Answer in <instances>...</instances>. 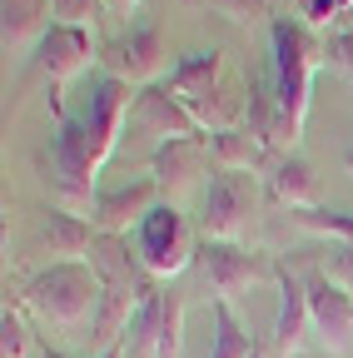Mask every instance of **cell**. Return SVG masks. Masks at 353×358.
<instances>
[{
    "instance_id": "1",
    "label": "cell",
    "mask_w": 353,
    "mask_h": 358,
    "mask_svg": "<svg viewBox=\"0 0 353 358\" xmlns=\"http://www.w3.org/2000/svg\"><path fill=\"white\" fill-rule=\"evenodd\" d=\"M129 85L115 75H90L80 110H65L60 90L50 85V110H55V134H50V169H55V194L65 199L60 209L80 214L85 204H95L100 169L120 145V129L129 120Z\"/></svg>"
},
{
    "instance_id": "2",
    "label": "cell",
    "mask_w": 353,
    "mask_h": 358,
    "mask_svg": "<svg viewBox=\"0 0 353 358\" xmlns=\"http://www.w3.org/2000/svg\"><path fill=\"white\" fill-rule=\"evenodd\" d=\"M269 55H274V90H279V110H284V134H279V155H294L308 124V100H314V70L324 65V40L319 30H308L294 10L269 20Z\"/></svg>"
},
{
    "instance_id": "3",
    "label": "cell",
    "mask_w": 353,
    "mask_h": 358,
    "mask_svg": "<svg viewBox=\"0 0 353 358\" xmlns=\"http://www.w3.org/2000/svg\"><path fill=\"white\" fill-rule=\"evenodd\" d=\"M25 308L35 313L40 324H50L60 334H80L85 324L95 329V313H100V299H105V284L90 268V259H55L50 268L25 284Z\"/></svg>"
},
{
    "instance_id": "4",
    "label": "cell",
    "mask_w": 353,
    "mask_h": 358,
    "mask_svg": "<svg viewBox=\"0 0 353 358\" xmlns=\"http://www.w3.org/2000/svg\"><path fill=\"white\" fill-rule=\"evenodd\" d=\"M259 174L254 169H214L209 185H204V214H199V229L204 239H234L254 224L259 214Z\"/></svg>"
},
{
    "instance_id": "5",
    "label": "cell",
    "mask_w": 353,
    "mask_h": 358,
    "mask_svg": "<svg viewBox=\"0 0 353 358\" xmlns=\"http://www.w3.org/2000/svg\"><path fill=\"white\" fill-rule=\"evenodd\" d=\"M135 254H140V264L150 268V274L164 284V279H174V274H185V268L194 264V249H199V239L189 234V224H185V214L174 209L169 199H159L150 214H145V224L135 234Z\"/></svg>"
},
{
    "instance_id": "6",
    "label": "cell",
    "mask_w": 353,
    "mask_h": 358,
    "mask_svg": "<svg viewBox=\"0 0 353 358\" xmlns=\"http://www.w3.org/2000/svg\"><path fill=\"white\" fill-rule=\"evenodd\" d=\"M164 60H169L164 30H159L145 10L129 20V30H124L120 40H110V45H105V55H100L105 75H115V80H124V85H140V90H145V85H159Z\"/></svg>"
},
{
    "instance_id": "7",
    "label": "cell",
    "mask_w": 353,
    "mask_h": 358,
    "mask_svg": "<svg viewBox=\"0 0 353 358\" xmlns=\"http://www.w3.org/2000/svg\"><path fill=\"white\" fill-rule=\"evenodd\" d=\"M194 264H199L204 284L214 289V299H229V303L239 294H249L259 279H274V264L244 244H234V239H199Z\"/></svg>"
},
{
    "instance_id": "8",
    "label": "cell",
    "mask_w": 353,
    "mask_h": 358,
    "mask_svg": "<svg viewBox=\"0 0 353 358\" xmlns=\"http://www.w3.org/2000/svg\"><path fill=\"white\" fill-rule=\"evenodd\" d=\"M308 284V313H314V334L324 338L329 353H353V294L333 284L324 268L303 274Z\"/></svg>"
},
{
    "instance_id": "9",
    "label": "cell",
    "mask_w": 353,
    "mask_h": 358,
    "mask_svg": "<svg viewBox=\"0 0 353 358\" xmlns=\"http://www.w3.org/2000/svg\"><path fill=\"white\" fill-rule=\"evenodd\" d=\"M159 199L164 194H159L154 179H129V185H115V189H95L90 219H95L100 234H135Z\"/></svg>"
},
{
    "instance_id": "10",
    "label": "cell",
    "mask_w": 353,
    "mask_h": 358,
    "mask_svg": "<svg viewBox=\"0 0 353 358\" xmlns=\"http://www.w3.org/2000/svg\"><path fill=\"white\" fill-rule=\"evenodd\" d=\"M129 129H145V134H159V140H199V120L169 95V85H145L135 90V105H129Z\"/></svg>"
},
{
    "instance_id": "11",
    "label": "cell",
    "mask_w": 353,
    "mask_h": 358,
    "mask_svg": "<svg viewBox=\"0 0 353 358\" xmlns=\"http://www.w3.org/2000/svg\"><path fill=\"white\" fill-rule=\"evenodd\" d=\"M95 50H100L95 30H85V25H50L45 40L35 45V70L50 75V85L60 90L70 75H80L90 60H100Z\"/></svg>"
},
{
    "instance_id": "12",
    "label": "cell",
    "mask_w": 353,
    "mask_h": 358,
    "mask_svg": "<svg viewBox=\"0 0 353 358\" xmlns=\"http://www.w3.org/2000/svg\"><path fill=\"white\" fill-rule=\"evenodd\" d=\"M274 289H279V319H274V353L294 358L308 334H314V313H308V284L289 264H274Z\"/></svg>"
},
{
    "instance_id": "13",
    "label": "cell",
    "mask_w": 353,
    "mask_h": 358,
    "mask_svg": "<svg viewBox=\"0 0 353 358\" xmlns=\"http://www.w3.org/2000/svg\"><path fill=\"white\" fill-rule=\"evenodd\" d=\"M209 164H214L209 134H199V140H159V150L150 155V179L159 185V194H180Z\"/></svg>"
},
{
    "instance_id": "14",
    "label": "cell",
    "mask_w": 353,
    "mask_h": 358,
    "mask_svg": "<svg viewBox=\"0 0 353 358\" xmlns=\"http://www.w3.org/2000/svg\"><path fill=\"white\" fill-rule=\"evenodd\" d=\"M224 80H229V75H224V55H219L214 45H209V50L185 55V60H174V65H169V75H164L169 95L180 100L185 110H189V105H199V100H209Z\"/></svg>"
},
{
    "instance_id": "15",
    "label": "cell",
    "mask_w": 353,
    "mask_h": 358,
    "mask_svg": "<svg viewBox=\"0 0 353 358\" xmlns=\"http://www.w3.org/2000/svg\"><path fill=\"white\" fill-rule=\"evenodd\" d=\"M269 199L289 204V209H314L319 204V174L298 150L294 155H274L269 164Z\"/></svg>"
},
{
    "instance_id": "16",
    "label": "cell",
    "mask_w": 353,
    "mask_h": 358,
    "mask_svg": "<svg viewBox=\"0 0 353 358\" xmlns=\"http://www.w3.org/2000/svg\"><path fill=\"white\" fill-rule=\"evenodd\" d=\"M55 0H0V25H6V50L40 45L45 30L55 25Z\"/></svg>"
},
{
    "instance_id": "17",
    "label": "cell",
    "mask_w": 353,
    "mask_h": 358,
    "mask_svg": "<svg viewBox=\"0 0 353 358\" xmlns=\"http://www.w3.org/2000/svg\"><path fill=\"white\" fill-rule=\"evenodd\" d=\"M95 219H85V214H70V209H50L45 219H40V244H45L50 254L60 259H85L95 244Z\"/></svg>"
},
{
    "instance_id": "18",
    "label": "cell",
    "mask_w": 353,
    "mask_h": 358,
    "mask_svg": "<svg viewBox=\"0 0 353 358\" xmlns=\"http://www.w3.org/2000/svg\"><path fill=\"white\" fill-rule=\"evenodd\" d=\"M244 129L254 134V140H264V145H269V155H279L284 110H279L274 75H249V115H244Z\"/></svg>"
},
{
    "instance_id": "19",
    "label": "cell",
    "mask_w": 353,
    "mask_h": 358,
    "mask_svg": "<svg viewBox=\"0 0 353 358\" xmlns=\"http://www.w3.org/2000/svg\"><path fill=\"white\" fill-rule=\"evenodd\" d=\"M209 155H214V169H259V164H274L269 145L254 140L244 124L209 134Z\"/></svg>"
},
{
    "instance_id": "20",
    "label": "cell",
    "mask_w": 353,
    "mask_h": 358,
    "mask_svg": "<svg viewBox=\"0 0 353 358\" xmlns=\"http://www.w3.org/2000/svg\"><path fill=\"white\" fill-rule=\"evenodd\" d=\"M209 324H214V343H209V358H254V334L239 324V313L229 299H209Z\"/></svg>"
},
{
    "instance_id": "21",
    "label": "cell",
    "mask_w": 353,
    "mask_h": 358,
    "mask_svg": "<svg viewBox=\"0 0 353 358\" xmlns=\"http://www.w3.org/2000/svg\"><path fill=\"white\" fill-rule=\"evenodd\" d=\"M159 303H164V284L140 299V313L124 334V358H154V348H159Z\"/></svg>"
},
{
    "instance_id": "22",
    "label": "cell",
    "mask_w": 353,
    "mask_h": 358,
    "mask_svg": "<svg viewBox=\"0 0 353 358\" xmlns=\"http://www.w3.org/2000/svg\"><path fill=\"white\" fill-rule=\"evenodd\" d=\"M185 348V294L164 284V303H159V348L154 358H180Z\"/></svg>"
},
{
    "instance_id": "23",
    "label": "cell",
    "mask_w": 353,
    "mask_h": 358,
    "mask_svg": "<svg viewBox=\"0 0 353 358\" xmlns=\"http://www.w3.org/2000/svg\"><path fill=\"white\" fill-rule=\"evenodd\" d=\"M289 219L308 234H324V239H338V244H353V214H338L329 204H314V209H289Z\"/></svg>"
},
{
    "instance_id": "24",
    "label": "cell",
    "mask_w": 353,
    "mask_h": 358,
    "mask_svg": "<svg viewBox=\"0 0 353 358\" xmlns=\"http://www.w3.org/2000/svg\"><path fill=\"white\" fill-rule=\"evenodd\" d=\"M25 353H30V324L15 303H6V313H0V358H25Z\"/></svg>"
},
{
    "instance_id": "25",
    "label": "cell",
    "mask_w": 353,
    "mask_h": 358,
    "mask_svg": "<svg viewBox=\"0 0 353 358\" xmlns=\"http://www.w3.org/2000/svg\"><path fill=\"white\" fill-rule=\"evenodd\" d=\"M204 10L224 15V20H234V25H254V20H274V15H269L274 0H204Z\"/></svg>"
},
{
    "instance_id": "26",
    "label": "cell",
    "mask_w": 353,
    "mask_h": 358,
    "mask_svg": "<svg viewBox=\"0 0 353 358\" xmlns=\"http://www.w3.org/2000/svg\"><path fill=\"white\" fill-rule=\"evenodd\" d=\"M105 10H110L105 0H55V25H85V30H95V20Z\"/></svg>"
},
{
    "instance_id": "27",
    "label": "cell",
    "mask_w": 353,
    "mask_h": 358,
    "mask_svg": "<svg viewBox=\"0 0 353 358\" xmlns=\"http://www.w3.org/2000/svg\"><path fill=\"white\" fill-rule=\"evenodd\" d=\"M324 65H333L338 75L353 80V30H333L324 40Z\"/></svg>"
},
{
    "instance_id": "28",
    "label": "cell",
    "mask_w": 353,
    "mask_h": 358,
    "mask_svg": "<svg viewBox=\"0 0 353 358\" xmlns=\"http://www.w3.org/2000/svg\"><path fill=\"white\" fill-rule=\"evenodd\" d=\"M324 274L353 294V244H333V249H329V264H324Z\"/></svg>"
},
{
    "instance_id": "29",
    "label": "cell",
    "mask_w": 353,
    "mask_h": 358,
    "mask_svg": "<svg viewBox=\"0 0 353 358\" xmlns=\"http://www.w3.org/2000/svg\"><path fill=\"white\" fill-rule=\"evenodd\" d=\"M294 15H298L308 30H319V25H329V20L338 15V0H298Z\"/></svg>"
},
{
    "instance_id": "30",
    "label": "cell",
    "mask_w": 353,
    "mask_h": 358,
    "mask_svg": "<svg viewBox=\"0 0 353 358\" xmlns=\"http://www.w3.org/2000/svg\"><path fill=\"white\" fill-rule=\"evenodd\" d=\"M105 6H110V15H129V20L140 15V0H105Z\"/></svg>"
},
{
    "instance_id": "31",
    "label": "cell",
    "mask_w": 353,
    "mask_h": 358,
    "mask_svg": "<svg viewBox=\"0 0 353 358\" xmlns=\"http://www.w3.org/2000/svg\"><path fill=\"white\" fill-rule=\"evenodd\" d=\"M40 358H65V353H60V348H40ZM100 358H124V338H120L115 348H105Z\"/></svg>"
},
{
    "instance_id": "32",
    "label": "cell",
    "mask_w": 353,
    "mask_h": 358,
    "mask_svg": "<svg viewBox=\"0 0 353 358\" xmlns=\"http://www.w3.org/2000/svg\"><path fill=\"white\" fill-rule=\"evenodd\" d=\"M343 169L353 174V140H348V150H343Z\"/></svg>"
},
{
    "instance_id": "33",
    "label": "cell",
    "mask_w": 353,
    "mask_h": 358,
    "mask_svg": "<svg viewBox=\"0 0 353 358\" xmlns=\"http://www.w3.org/2000/svg\"><path fill=\"white\" fill-rule=\"evenodd\" d=\"M254 358H269V353H264V343H254Z\"/></svg>"
},
{
    "instance_id": "34",
    "label": "cell",
    "mask_w": 353,
    "mask_h": 358,
    "mask_svg": "<svg viewBox=\"0 0 353 358\" xmlns=\"http://www.w3.org/2000/svg\"><path fill=\"white\" fill-rule=\"evenodd\" d=\"M274 6H289V10H294V6H298V0H274Z\"/></svg>"
},
{
    "instance_id": "35",
    "label": "cell",
    "mask_w": 353,
    "mask_h": 358,
    "mask_svg": "<svg viewBox=\"0 0 353 358\" xmlns=\"http://www.w3.org/2000/svg\"><path fill=\"white\" fill-rule=\"evenodd\" d=\"M348 6H353V0H338V10H348Z\"/></svg>"
}]
</instances>
